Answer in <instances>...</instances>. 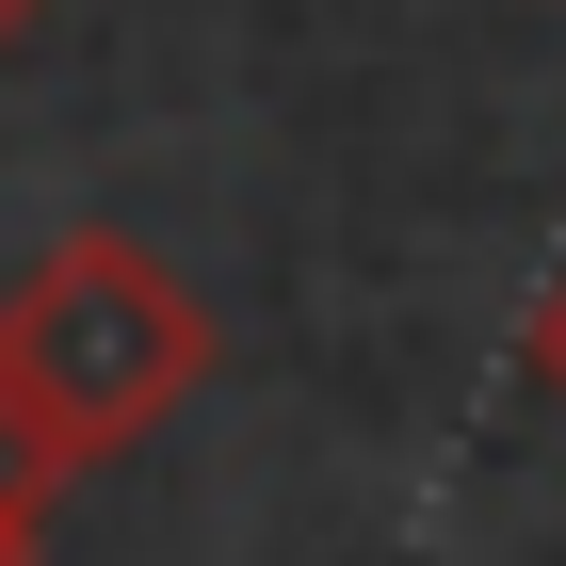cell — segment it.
I'll use <instances>...</instances> for the list:
<instances>
[{
    "label": "cell",
    "instance_id": "1",
    "mask_svg": "<svg viewBox=\"0 0 566 566\" xmlns=\"http://www.w3.org/2000/svg\"><path fill=\"white\" fill-rule=\"evenodd\" d=\"M0 373L33 389V421L65 453H130L211 389V307L178 292V260H146L130 227H65L17 292H0Z\"/></svg>",
    "mask_w": 566,
    "mask_h": 566
},
{
    "label": "cell",
    "instance_id": "2",
    "mask_svg": "<svg viewBox=\"0 0 566 566\" xmlns=\"http://www.w3.org/2000/svg\"><path fill=\"white\" fill-rule=\"evenodd\" d=\"M65 470H82V453H65V437L33 421V389L0 373V534H49V502H65Z\"/></svg>",
    "mask_w": 566,
    "mask_h": 566
},
{
    "label": "cell",
    "instance_id": "3",
    "mask_svg": "<svg viewBox=\"0 0 566 566\" xmlns=\"http://www.w3.org/2000/svg\"><path fill=\"white\" fill-rule=\"evenodd\" d=\"M534 389L566 405V275H551V292H534Z\"/></svg>",
    "mask_w": 566,
    "mask_h": 566
},
{
    "label": "cell",
    "instance_id": "4",
    "mask_svg": "<svg viewBox=\"0 0 566 566\" xmlns=\"http://www.w3.org/2000/svg\"><path fill=\"white\" fill-rule=\"evenodd\" d=\"M33 17H49V0H0V49H17V33H33Z\"/></svg>",
    "mask_w": 566,
    "mask_h": 566
},
{
    "label": "cell",
    "instance_id": "5",
    "mask_svg": "<svg viewBox=\"0 0 566 566\" xmlns=\"http://www.w3.org/2000/svg\"><path fill=\"white\" fill-rule=\"evenodd\" d=\"M0 566H33V534H0Z\"/></svg>",
    "mask_w": 566,
    "mask_h": 566
}]
</instances>
